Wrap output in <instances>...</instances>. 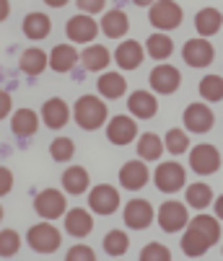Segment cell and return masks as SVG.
<instances>
[{
	"instance_id": "6da1fadb",
	"label": "cell",
	"mask_w": 223,
	"mask_h": 261,
	"mask_svg": "<svg viewBox=\"0 0 223 261\" xmlns=\"http://www.w3.org/2000/svg\"><path fill=\"white\" fill-rule=\"evenodd\" d=\"M73 114H76L78 127L94 132V129H99V127L106 122V103H104L99 96H81Z\"/></svg>"
},
{
	"instance_id": "7a4b0ae2",
	"label": "cell",
	"mask_w": 223,
	"mask_h": 261,
	"mask_svg": "<svg viewBox=\"0 0 223 261\" xmlns=\"http://www.w3.org/2000/svg\"><path fill=\"white\" fill-rule=\"evenodd\" d=\"M26 241L36 253H52L60 248V230L55 225H50V222H39V225L29 228Z\"/></svg>"
},
{
	"instance_id": "3957f363",
	"label": "cell",
	"mask_w": 223,
	"mask_h": 261,
	"mask_svg": "<svg viewBox=\"0 0 223 261\" xmlns=\"http://www.w3.org/2000/svg\"><path fill=\"white\" fill-rule=\"evenodd\" d=\"M151 23L159 31H171L182 23V8L174 0H156L151 6Z\"/></svg>"
},
{
	"instance_id": "277c9868",
	"label": "cell",
	"mask_w": 223,
	"mask_h": 261,
	"mask_svg": "<svg viewBox=\"0 0 223 261\" xmlns=\"http://www.w3.org/2000/svg\"><path fill=\"white\" fill-rule=\"evenodd\" d=\"M190 166H192L195 173L210 176V173H215V171L220 168V153L215 150L213 145L200 142V145L192 147V153H190Z\"/></svg>"
},
{
	"instance_id": "5b68a950",
	"label": "cell",
	"mask_w": 223,
	"mask_h": 261,
	"mask_svg": "<svg viewBox=\"0 0 223 261\" xmlns=\"http://www.w3.org/2000/svg\"><path fill=\"white\" fill-rule=\"evenodd\" d=\"M153 181H156V189L159 192H166V194H174L179 192L184 181H187V173L179 163H161L153 173Z\"/></svg>"
},
{
	"instance_id": "8992f818",
	"label": "cell",
	"mask_w": 223,
	"mask_h": 261,
	"mask_svg": "<svg viewBox=\"0 0 223 261\" xmlns=\"http://www.w3.org/2000/svg\"><path fill=\"white\" fill-rule=\"evenodd\" d=\"M65 194L57 192V189H44L34 197V210L36 215H42L44 220H55V217H62L65 215Z\"/></svg>"
},
{
	"instance_id": "52a82bcc",
	"label": "cell",
	"mask_w": 223,
	"mask_h": 261,
	"mask_svg": "<svg viewBox=\"0 0 223 261\" xmlns=\"http://www.w3.org/2000/svg\"><path fill=\"white\" fill-rule=\"evenodd\" d=\"M88 207L96 215H112L120 207V192L115 189V186H109V184H99L88 194Z\"/></svg>"
},
{
	"instance_id": "ba28073f",
	"label": "cell",
	"mask_w": 223,
	"mask_h": 261,
	"mask_svg": "<svg viewBox=\"0 0 223 261\" xmlns=\"http://www.w3.org/2000/svg\"><path fill=\"white\" fill-rule=\"evenodd\" d=\"M99 34V23L88 16V13H78L68 21V39L70 42H78V44H86V42H94Z\"/></svg>"
},
{
	"instance_id": "9c48e42d",
	"label": "cell",
	"mask_w": 223,
	"mask_h": 261,
	"mask_svg": "<svg viewBox=\"0 0 223 261\" xmlns=\"http://www.w3.org/2000/svg\"><path fill=\"white\" fill-rule=\"evenodd\" d=\"M106 137L112 145H130L138 137V124L135 119H130L127 114H117L112 117L109 127H106Z\"/></svg>"
},
{
	"instance_id": "30bf717a",
	"label": "cell",
	"mask_w": 223,
	"mask_h": 261,
	"mask_svg": "<svg viewBox=\"0 0 223 261\" xmlns=\"http://www.w3.org/2000/svg\"><path fill=\"white\" fill-rule=\"evenodd\" d=\"M213 122H215V117H213L210 106H205V103H190L187 109H184V127H187L190 132H195V135L208 132L213 127Z\"/></svg>"
},
{
	"instance_id": "8fae6325",
	"label": "cell",
	"mask_w": 223,
	"mask_h": 261,
	"mask_svg": "<svg viewBox=\"0 0 223 261\" xmlns=\"http://www.w3.org/2000/svg\"><path fill=\"white\" fill-rule=\"evenodd\" d=\"M159 225L166 233H176L187 225V207L182 202H166L159 210Z\"/></svg>"
},
{
	"instance_id": "7c38bea8",
	"label": "cell",
	"mask_w": 223,
	"mask_h": 261,
	"mask_svg": "<svg viewBox=\"0 0 223 261\" xmlns=\"http://www.w3.org/2000/svg\"><path fill=\"white\" fill-rule=\"evenodd\" d=\"M153 220V207L148 199H132L125 207V225L135 230H145Z\"/></svg>"
},
{
	"instance_id": "4fadbf2b",
	"label": "cell",
	"mask_w": 223,
	"mask_h": 261,
	"mask_svg": "<svg viewBox=\"0 0 223 261\" xmlns=\"http://www.w3.org/2000/svg\"><path fill=\"white\" fill-rule=\"evenodd\" d=\"M179 83H182V75H179V70L174 65H159L151 72V88L156 93H166L169 96V93H174L179 88Z\"/></svg>"
},
{
	"instance_id": "5bb4252c",
	"label": "cell",
	"mask_w": 223,
	"mask_h": 261,
	"mask_svg": "<svg viewBox=\"0 0 223 261\" xmlns=\"http://www.w3.org/2000/svg\"><path fill=\"white\" fill-rule=\"evenodd\" d=\"M182 57H184V62L192 65V67H205V65L213 62L215 52H213V44L210 42H205V39H190L187 44H184V49H182Z\"/></svg>"
},
{
	"instance_id": "9a60e30c",
	"label": "cell",
	"mask_w": 223,
	"mask_h": 261,
	"mask_svg": "<svg viewBox=\"0 0 223 261\" xmlns=\"http://www.w3.org/2000/svg\"><path fill=\"white\" fill-rule=\"evenodd\" d=\"M120 184L125 186V189H143V186L148 184V166L140 161H127L122 168H120Z\"/></svg>"
},
{
	"instance_id": "2e32d148",
	"label": "cell",
	"mask_w": 223,
	"mask_h": 261,
	"mask_svg": "<svg viewBox=\"0 0 223 261\" xmlns=\"http://www.w3.org/2000/svg\"><path fill=\"white\" fill-rule=\"evenodd\" d=\"M127 106H130V111H132V117H138V119H151V117H156V111H159L156 96L148 93V91H135V93H130Z\"/></svg>"
},
{
	"instance_id": "e0dca14e",
	"label": "cell",
	"mask_w": 223,
	"mask_h": 261,
	"mask_svg": "<svg viewBox=\"0 0 223 261\" xmlns=\"http://www.w3.org/2000/svg\"><path fill=\"white\" fill-rule=\"evenodd\" d=\"M65 230H68L73 238H86V236L94 230V217H91L86 210H81V207L70 210V212L65 215Z\"/></svg>"
},
{
	"instance_id": "ac0fdd59",
	"label": "cell",
	"mask_w": 223,
	"mask_h": 261,
	"mask_svg": "<svg viewBox=\"0 0 223 261\" xmlns=\"http://www.w3.org/2000/svg\"><path fill=\"white\" fill-rule=\"evenodd\" d=\"M78 60H81V55L73 44H57L52 49V55H50V67L55 72H70Z\"/></svg>"
},
{
	"instance_id": "d6986e66",
	"label": "cell",
	"mask_w": 223,
	"mask_h": 261,
	"mask_svg": "<svg viewBox=\"0 0 223 261\" xmlns=\"http://www.w3.org/2000/svg\"><path fill=\"white\" fill-rule=\"evenodd\" d=\"M42 119H44V124H47V127H52V129L65 127V124H68V119H70L68 103H65L62 98H50V101L42 106Z\"/></svg>"
},
{
	"instance_id": "ffe728a7",
	"label": "cell",
	"mask_w": 223,
	"mask_h": 261,
	"mask_svg": "<svg viewBox=\"0 0 223 261\" xmlns=\"http://www.w3.org/2000/svg\"><path fill=\"white\" fill-rule=\"evenodd\" d=\"M210 246H213V243H210V238H208L203 230L192 228V225L187 228V233L182 236V251H184V256H190V258L203 256Z\"/></svg>"
},
{
	"instance_id": "44dd1931",
	"label": "cell",
	"mask_w": 223,
	"mask_h": 261,
	"mask_svg": "<svg viewBox=\"0 0 223 261\" xmlns=\"http://www.w3.org/2000/svg\"><path fill=\"white\" fill-rule=\"evenodd\" d=\"M11 129L18 137H31L36 129H39V117H36L34 109H18L11 117Z\"/></svg>"
},
{
	"instance_id": "7402d4cb",
	"label": "cell",
	"mask_w": 223,
	"mask_h": 261,
	"mask_svg": "<svg viewBox=\"0 0 223 261\" xmlns=\"http://www.w3.org/2000/svg\"><path fill=\"white\" fill-rule=\"evenodd\" d=\"M130 29V18L122 11H106V16L101 18V31L109 39H122Z\"/></svg>"
},
{
	"instance_id": "603a6c76",
	"label": "cell",
	"mask_w": 223,
	"mask_h": 261,
	"mask_svg": "<svg viewBox=\"0 0 223 261\" xmlns=\"http://www.w3.org/2000/svg\"><path fill=\"white\" fill-rule=\"evenodd\" d=\"M115 62L122 67V70H135V67H140V62H143V47L138 44V42H122L120 47H117V52H115Z\"/></svg>"
},
{
	"instance_id": "cb8c5ba5",
	"label": "cell",
	"mask_w": 223,
	"mask_h": 261,
	"mask_svg": "<svg viewBox=\"0 0 223 261\" xmlns=\"http://www.w3.org/2000/svg\"><path fill=\"white\" fill-rule=\"evenodd\" d=\"M109 60H112V55H109V49L101 47V44H88V47L81 52V65H83L86 70H91V72L106 70Z\"/></svg>"
},
{
	"instance_id": "d4e9b609",
	"label": "cell",
	"mask_w": 223,
	"mask_h": 261,
	"mask_svg": "<svg viewBox=\"0 0 223 261\" xmlns=\"http://www.w3.org/2000/svg\"><path fill=\"white\" fill-rule=\"evenodd\" d=\"M50 31H52V21L44 13H29L24 18V34L29 36V39H34V42L50 36Z\"/></svg>"
},
{
	"instance_id": "484cf974",
	"label": "cell",
	"mask_w": 223,
	"mask_h": 261,
	"mask_svg": "<svg viewBox=\"0 0 223 261\" xmlns=\"http://www.w3.org/2000/svg\"><path fill=\"white\" fill-rule=\"evenodd\" d=\"M62 186L68 194H83L88 189V171L83 166H70L62 173Z\"/></svg>"
},
{
	"instance_id": "4316f807",
	"label": "cell",
	"mask_w": 223,
	"mask_h": 261,
	"mask_svg": "<svg viewBox=\"0 0 223 261\" xmlns=\"http://www.w3.org/2000/svg\"><path fill=\"white\" fill-rule=\"evenodd\" d=\"M220 26H223V16H220L218 8H203L195 16V29H197L200 36H213V34L220 31Z\"/></svg>"
},
{
	"instance_id": "83f0119b",
	"label": "cell",
	"mask_w": 223,
	"mask_h": 261,
	"mask_svg": "<svg viewBox=\"0 0 223 261\" xmlns=\"http://www.w3.org/2000/svg\"><path fill=\"white\" fill-rule=\"evenodd\" d=\"M164 150H166V145H164V140L159 135H153V132L140 135V140H138V155L143 161H159L164 155Z\"/></svg>"
},
{
	"instance_id": "f1b7e54d",
	"label": "cell",
	"mask_w": 223,
	"mask_h": 261,
	"mask_svg": "<svg viewBox=\"0 0 223 261\" xmlns=\"http://www.w3.org/2000/svg\"><path fill=\"white\" fill-rule=\"evenodd\" d=\"M18 65H21V70L26 72V75H39V72H44V67L50 65V57L39 47H31V49H24Z\"/></svg>"
},
{
	"instance_id": "f546056e",
	"label": "cell",
	"mask_w": 223,
	"mask_h": 261,
	"mask_svg": "<svg viewBox=\"0 0 223 261\" xmlns=\"http://www.w3.org/2000/svg\"><path fill=\"white\" fill-rule=\"evenodd\" d=\"M96 88L104 98H120L125 93L127 83H125V78L120 75V72H104V75L96 81Z\"/></svg>"
},
{
	"instance_id": "4dcf8cb0",
	"label": "cell",
	"mask_w": 223,
	"mask_h": 261,
	"mask_svg": "<svg viewBox=\"0 0 223 261\" xmlns=\"http://www.w3.org/2000/svg\"><path fill=\"white\" fill-rule=\"evenodd\" d=\"M145 49H148V57L153 60H166L171 52H174V42L169 39V34H151L145 42Z\"/></svg>"
},
{
	"instance_id": "1f68e13d",
	"label": "cell",
	"mask_w": 223,
	"mask_h": 261,
	"mask_svg": "<svg viewBox=\"0 0 223 261\" xmlns=\"http://www.w3.org/2000/svg\"><path fill=\"white\" fill-rule=\"evenodd\" d=\"M210 199H213V192H210V186L197 181V184H190L187 186V204L195 207V210H205L210 207Z\"/></svg>"
},
{
	"instance_id": "d6a6232c",
	"label": "cell",
	"mask_w": 223,
	"mask_h": 261,
	"mask_svg": "<svg viewBox=\"0 0 223 261\" xmlns=\"http://www.w3.org/2000/svg\"><path fill=\"white\" fill-rule=\"evenodd\" d=\"M127 248H130L127 233H122V230H109V233L104 236V251H106L109 256H122Z\"/></svg>"
},
{
	"instance_id": "836d02e7",
	"label": "cell",
	"mask_w": 223,
	"mask_h": 261,
	"mask_svg": "<svg viewBox=\"0 0 223 261\" xmlns=\"http://www.w3.org/2000/svg\"><path fill=\"white\" fill-rule=\"evenodd\" d=\"M190 225H192V228H197V230H203V233L210 238V243H218V238H220V225H218V217H210V215H197V217H192V220H190Z\"/></svg>"
},
{
	"instance_id": "e575fe53",
	"label": "cell",
	"mask_w": 223,
	"mask_h": 261,
	"mask_svg": "<svg viewBox=\"0 0 223 261\" xmlns=\"http://www.w3.org/2000/svg\"><path fill=\"white\" fill-rule=\"evenodd\" d=\"M200 96L205 101H220L223 98V78L220 75H205L200 81Z\"/></svg>"
},
{
	"instance_id": "d590c367",
	"label": "cell",
	"mask_w": 223,
	"mask_h": 261,
	"mask_svg": "<svg viewBox=\"0 0 223 261\" xmlns=\"http://www.w3.org/2000/svg\"><path fill=\"white\" fill-rule=\"evenodd\" d=\"M73 153H76V145H73L70 137H55L52 145H50V155L57 163H68L73 158Z\"/></svg>"
},
{
	"instance_id": "8d00e7d4",
	"label": "cell",
	"mask_w": 223,
	"mask_h": 261,
	"mask_svg": "<svg viewBox=\"0 0 223 261\" xmlns=\"http://www.w3.org/2000/svg\"><path fill=\"white\" fill-rule=\"evenodd\" d=\"M164 145H166V150H169V153L182 155V153H187L190 140H187V135H184L182 129H169L166 137H164Z\"/></svg>"
},
{
	"instance_id": "74e56055",
	"label": "cell",
	"mask_w": 223,
	"mask_h": 261,
	"mask_svg": "<svg viewBox=\"0 0 223 261\" xmlns=\"http://www.w3.org/2000/svg\"><path fill=\"white\" fill-rule=\"evenodd\" d=\"M21 248V236L16 230H3V236H0V256H13L16 251Z\"/></svg>"
},
{
	"instance_id": "f35d334b",
	"label": "cell",
	"mask_w": 223,
	"mask_h": 261,
	"mask_svg": "<svg viewBox=\"0 0 223 261\" xmlns=\"http://www.w3.org/2000/svg\"><path fill=\"white\" fill-rule=\"evenodd\" d=\"M140 261H171V253L161 243H151L140 251Z\"/></svg>"
},
{
	"instance_id": "ab89813d",
	"label": "cell",
	"mask_w": 223,
	"mask_h": 261,
	"mask_svg": "<svg viewBox=\"0 0 223 261\" xmlns=\"http://www.w3.org/2000/svg\"><path fill=\"white\" fill-rule=\"evenodd\" d=\"M94 258L96 256H94V251L88 246H73L68 251V261H94Z\"/></svg>"
},
{
	"instance_id": "60d3db41",
	"label": "cell",
	"mask_w": 223,
	"mask_h": 261,
	"mask_svg": "<svg viewBox=\"0 0 223 261\" xmlns=\"http://www.w3.org/2000/svg\"><path fill=\"white\" fill-rule=\"evenodd\" d=\"M78 3V8H81V13H99V11H104V0H76Z\"/></svg>"
},
{
	"instance_id": "b9f144b4",
	"label": "cell",
	"mask_w": 223,
	"mask_h": 261,
	"mask_svg": "<svg viewBox=\"0 0 223 261\" xmlns=\"http://www.w3.org/2000/svg\"><path fill=\"white\" fill-rule=\"evenodd\" d=\"M13 189V173H11V168H0V194H8Z\"/></svg>"
},
{
	"instance_id": "7bdbcfd3",
	"label": "cell",
	"mask_w": 223,
	"mask_h": 261,
	"mask_svg": "<svg viewBox=\"0 0 223 261\" xmlns=\"http://www.w3.org/2000/svg\"><path fill=\"white\" fill-rule=\"evenodd\" d=\"M11 114V93H0V117Z\"/></svg>"
},
{
	"instance_id": "ee69618b",
	"label": "cell",
	"mask_w": 223,
	"mask_h": 261,
	"mask_svg": "<svg viewBox=\"0 0 223 261\" xmlns=\"http://www.w3.org/2000/svg\"><path fill=\"white\" fill-rule=\"evenodd\" d=\"M11 13V6H8V0H0V21H6Z\"/></svg>"
},
{
	"instance_id": "f6af8a7d",
	"label": "cell",
	"mask_w": 223,
	"mask_h": 261,
	"mask_svg": "<svg viewBox=\"0 0 223 261\" xmlns=\"http://www.w3.org/2000/svg\"><path fill=\"white\" fill-rule=\"evenodd\" d=\"M215 217H218V220H223V194L215 199Z\"/></svg>"
},
{
	"instance_id": "bcb514c9",
	"label": "cell",
	"mask_w": 223,
	"mask_h": 261,
	"mask_svg": "<svg viewBox=\"0 0 223 261\" xmlns=\"http://www.w3.org/2000/svg\"><path fill=\"white\" fill-rule=\"evenodd\" d=\"M44 3L50 6V8H62V6H68L70 0H44Z\"/></svg>"
},
{
	"instance_id": "7dc6e473",
	"label": "cell",
	"mask_w": 223,
	"mask_h": 261,
	"mask_svg": "<svg viewBox=\"0 0 223 261\" xmlns=\"http://www.w3.org/2000/svg\"><path fill=\"white\" fill-rule=\"evenodd\" d=\"M132 3H135V6H140V8H148V6H153L156 0H132Z\"/></svg>"
}]
</instances>
